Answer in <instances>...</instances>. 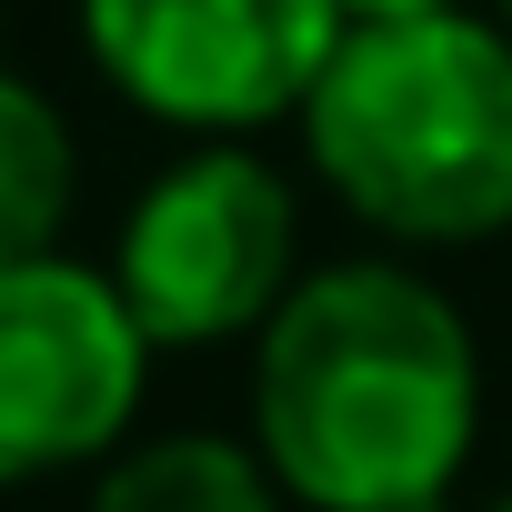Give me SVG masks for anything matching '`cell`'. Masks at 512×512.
<instances>
[{
	"label": "cell",
	"instance_id": "ba28073f",
	"mask_svg": "<svg viewBox=\"0 0 512 512\" xmlns=\"http://www.w3.org/2000/svg\"><path fill=\"white\" fill-rule=\"evenodd\" d=\"M412 11H462V0H342V21H412Z\"/></svg>",
	"mask_w": 512,
	"mask_h": 512
},
{
	"label": "cell",
	"instance_id": "8992f818",
	"mask_svg": "<svg viewBox=\"0 0 512 512\" xmlns=\"http://www.w3.org/2000/svg\"><path fill=\"white\" fill-rule=\"evenodd\" d=\"M81 201V141L61 101L21 71H0V262L61 251V221Z\"/></svg>",
	"mask_w": 512,
	"mask_h": 512
},
{
	"label": "cell",
	"instance_id": "5b68a950",
	"mask_svg": "<svg viewBox=\"0 0 512 512\" xmlns=\"http://www.w3.org/2000/svg\"><path fill=\"white\" fill-rule=\"evenodd\" d=\"M151 342L111 272L71 251L0 262V482L111 462L141 412Z\"/></svg>",
	"mask_w": 512,
	"mask_h": 512
},
{
	"label": "cell",
	"instance_id": "7a4b0ae2",
	"mask_svg": "<svg viewBox=\"0 0 512 512\" xmlns=\"http://www.w3.org/2000/svg\"><path fill=\"white\" fill-rule=\"evenodd\" d=\"M302 151L322 191L402 251L502 241L512 231V31L472 11L342 21L302 101Z\"/></svg>",
	"mask_w": 512,
	"mask_h": 512
},
{
	"label": "cell",
	"instance_id": "277c9868",
	"mask_svg": "<svg viewBox=\"0 0 512 512\" xmlns=\"http://www.w3.org/2000/svg\"><path fill=\"white\" fill-rule=\"evenodd\" d=\"M332 41L342 0H81L91 71L191 141H251L272 121H302Z\"/></svg>",
	"mask_w": 512,
	"mask_h": 512
},
{
	"label": "cell",
	"instance_id": "9c48e42d",
	"mask_svg": "<svg viewBox=\"0 0 512 512\" xmlns=\"http://www.w3.org/2000/svg\"><path fill=\"white\" fill-rule=\"evenodd\" d=\"M492 21H502V31H512V0H492Z\"/></svg>",
	"mask_w": 512,
	"mask_h": 512
},
{
	"label": "cell",
	"instance_id": "52a82bcc",
	"mask_svg": "<svg viewBox=\"0 0 512 512\" xmlns=\"http://www.w3.org/2000/svg\"><path fill=\"white\" fill-rule=\"evenodd\" d=\"M91 512H292V502H282V482L262 472V452H251V442L171 432V442L111 452Z\"/></svg>",
	"mask_w": 512,
	"mask_h": 512
},
{
	"label": "cell",
	"instance_id": "30bf717a",
	"mask_svg": "<svg viewBox=\"0 0 512 512\" xmlns=\"http://www.w3.org/2000/svg\"><path fill=\"white\" fill-rule=\"evenodd\" d=\"M482 512H512V492H502V502H482Z\"/></svg>",
	"mask_w": 512,
	"mask_h": 512
},
{
	"label": "cell",
	"instance_id": "8fae6325",
	"mask_svg": "<svg viewBox=\"0 0 512 512\" xmlns=\"http://www.w3.org/2000/svg\"><path fill=\"white\" fill-rule=\"evenodd\" d=\"M422 512H452V502H422Z\"/></svg>",
	"mask_w": 512,
	"mask_h": 512
},
{
	"label": "cell",
	"instance_id": "6da1fadb",
	"mask_svg": "<svg viewBox=\"0 0 512 512\" xmlns=\"http://www.w3.org/2000/svg\"><path fill=\"white\" fill-rule=\"evenodd\" d=\"M482 442V352L412 262L302 272L251 332V452L302 512H422Z\"/></svg>",
	"mask_w": 512,
	"mask_h": 512
},
{
	"label": "cell",
	"instance_id": "3957f363",
	"mask_svg": "<svg viewBox=\"0 0 512 512\" xmlns=\"http://www.w3.org/2000/svg\"><path fill=\"white\" fill-rule=\"evenodd\" d=\"M111 282L151 352L251 342L272 302L302 282V201L262 151L201 141L171 171H151L141 201L121 211Z\"/></svg>",
	"mask_w": 512,
	"mask_h": 512
}]
</instances>
